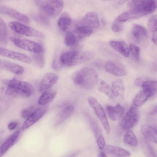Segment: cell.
<instances>
[{"instance_id":"d6a6232c","label":"cell","mask_w":157,"mask_h":157,"mask_svg":"<svg viewBox=\"0 0 157 157\" xmlns=\"http://www.w3.org/2000/svg\"><path fill=\"white\" fill-rule=\"evenodd\" d=\"M8 31L6 25L0 17V43L5 44L8 40Z\"/></svg>"},{"instance_id":"7dc6e473","label":"cell","mask_w":157,"mask_h":157,"mask_svg":"<svg viewBox=\"0 0 157 157\" xmlns=\"http://www.w3.org/2000/svg\"><path fill=\"white\" fill-rule=\"evenodd\" d=\"M157 113V106L156 105L155 107L154 108L152 111L150 113V114L151 115H154L155 114H156Z\"/></svg>"},{"instance_id":"d6986e66","label":"cell","mask_w":157,"mask_h":157,"mask_svg":"<svg viewBox=\"0 0 157 157\" xmlns=\"http://www.w3.org/2000/svg\"><path fill=\"white\" fill-rule=\"evenodd\" d=\"M0 69L17 74H21L24 72L23 67L19 65L2 59H0Z\"/></svg>"},{"instance_id":"30bf717a","label":"cell","mask_w":157,"mask_h":157,"mask_svg":"<svg viewBox=\"0 0 157 157\" xmlns=\"http://www.w3.org/2000/svg\"><path fill=\"white\" fill-rule=\"evenodd\" d=\"M46 110L45 106H39L27 118L23 124L22 130H26L38 121L44 115Z\"/></svg>"},{"instance_id":"9a60e30c","label":"cell","mask_w":157,"mask_h":157,"mask_svg":"<svg viewBox=\"0 0 157 157\" xmlns=\"http://www.w3.org/2000/svg\"><path fill=\"white\" fill-rule=\"evenodd\" d=\"M107 112L109 118L113 121H116L121 118L125 112L124 108L119 104L115 106L107 105Z\"/></svg>"},{"instance_id":"60d3db41","label":"cell","mask_w":157,"mask_h":157,"mask_svg":"<svg viewBox=\"0 0 157 157\" xmlns=\"http://www.w3.org/2000/svg\"><path fill=\"white\" fill-rule=\"evenodd\" d=\"M130 19L129 14L128 12H124L120 15L116 20L117 21L122 23Z\"/></svg>"},{"instance_id":"f6af8a7d","label":"cell","mask_w":157,"mask_h":157,"mask_svg":"<svg viewBox=\"0 0 157 157\" xmlns=\"http://www.w3.org/2000/svg\"><path fill=\"white\" fill-rule=\"evenodd\" d=\"M152 40L154 43L157 45V34H153L152 37Z\"/></svg>"},{"instance_id":"ba28073f","label":"cell","mask_w":157,"mask_h":157,"mask_svg":"<svg viewBox=\"0 0 157 157\" xmlns=\"http://www.w3.org/2000/svg\"><path fill=\"white\" fill-rule=\"evenodd\" d=\"M63 6V0H46L41 7L42 11L47 16L55 17L59 14Z\"/></svg>"},{"instance_id":"8992f818","label":"cell","mask_w":157,"mask_h":157,"mask_svg":"<svg viewBox=\"0 0 157 157\" xmlns=\"http://www.w3.org/2000/svg\"><path fill=\"white\" fill-rule=\"evenodd\" d=\"M9 27L15 32L28 36L44 38V35L41 32L20 23L15 21L9 23Z\"/></svg>"},{"instance_id":"681fc988","label":"cell","mask_w":157,"mask_h":157,"mask_svg":"<svg viewBox=\"0 0 157 157\" xmlns=\"http://www.w3.org/2000/svg\"><path fill=\"white\" fill-rule=\"evenodd\" d=\"M104 1H115V0H102Z\"/></svg>"},{"instance_id":"e575fe53","label":"cell","mask_w":157,"mask_h":157,"mask_svg":"<svg viewBox=\"0 0 157 157\" xmlns=\"http://www.w3.org/2000/svg\"><path fill=\"white\" fill-rule=\"evenodd\" d=\"M78 40L73 32L69 31L65 34L64 43L66 46L69 47L73 46L76 44Z\"/></svg>"},{"instance_id":"ab89813d","label":"cell","mask_w":157,"mask_h":157,"mask_svg":"<svg viewBox=\"0 0 157 157\" xmlns=\"http://www.w3.org/2000/svg\"><path fill=\"white\" fill-rule=\"evenodd\" d=\"M123 28L122 23L117 21L116 20L113 22L111 26L112 31L115 33L121 31L123 29Z\"/></svg>"},{"instance_id":"484cf974","label":"cell","mask_w":157,"mask_h":157,"mask_svg":"<svg viewBox=\"0 0 157 157\" xmlns=\"http://www.w3.org/2000/svg\"><path fill=\"white\" fill-rule=\"evenodd\" d=\"M150 92L143 90L138 93L134 98L133 100V105L138 107L142 105L148 98L152 96Z\"/></svg>"},{"instance_id":"f35d334b","label":"cell","mask_w":157,"mask_h":157,"mask_svg":"<svg viewBox=\"0 0 157 157\" xmlns=\"http://www.w3.org/2000/svg\"><path fill=\"white\" fill-rule=\"evenodd\" d=\"M39 106L32 105L23 109L21 113V116L23 118H27Z\"/></svg>"},{"instance_id":"7c38bea8","label":"cell","mask_w":157,"mask_h":157,"mask_svg":"<svg viewBox=\"0 0 157 157\" xmlns=\"http://www.w3.org/2000/svg\"><path fill=\"white\" fill-rule=\"evenodd\" d=\"M0 13L11 17L21 22L28 23L29 19L26 15L10 7L0 6Z\"/></svg>"},{"instance_id":"d4e9b609","label":"cell","mask_w":157,"mask_h":157,"mask_svg":"<svg viewBox=\"0 0 157 157\" xmlns=\"http://www.w3.org/2000/svg\"><path fill=\"white\" fill-rule=\"evenodd\" d=\"M74 110L72 105H69L63 109L57 116L55 125L57 126L63 122L72 113Z\"/></svg>"},{"instance_id":"52a82bcc","label":"cell","mask_w":157,"mask_h":157,"mask_svg":"<svg viewBox=\"0 0 157 157\" xmlns=\"http://www.w3.org/2000/svg\"><path fill=\"white\" fill-rule=\"evenodd\" d=\"M10 40L16 46L22 49L35 53L44 51L43 47L34 41L14 37H10Z\"/></svg>"},{"instance_id":"8d00e7d4","label":"cell","mask_w":157,"mask_h":157,"mask_svg":"<svg viewBox=\"0 0 157 157\" xmlns=\"http://www.w3.org/2000/svg\"><path fill=\"white\" fill-rule=\"evenodd\" d=\"M147 26L149 30L153 34H157V16L154 15L149 20Z\"/></svg>"},{"instance_id":"ac0fdd59","label":"cell","mask_w":157,"mask_h":157,"mask_svg":"<svg viewBox=\"0 0 157 157\" xmlns=\"http://www.w3.org/2000/svg\"><path fill=\"white\" fill-rule=\"evenodd\" d=\"M131 34L134 39L139 43L146 38L147 36V32L145 29L137 24L132 25Z\"/></svg>"},{"instance_id":"5bb4252c","label":"cell","mask_w":157,"mask_h":157,"mask_svg":"<svg viewBox=\"0 0 157 157\" xmlns=\"http://www.w3.org/2000/svg\"><path fill=\"white\" fill-rule=\"evenodd\" d=\"M58 76L54 73H48L42 78L40 82L39 90L40 91L49 89L54 85L58 80Z\"/></svg>"},{"instance_id":"44dd1931","label":"cell","mask_w":157,"mask_h":157,"mask_svg":"<svg viewBox=\"0 0 157 157\" xmlns=\"http://www.w3.org/2000/svg\"><path fill=\"white\" fill-rule=\"evenodd\" d=\"M102 149L105 153L119 156L126 157L131 155V153L128 151L119 147L112 145H105Z\"/></svg>"},{"instance_id":"e0dca14e","label":"cell","mask_w":157,"mask_h":157,"mask_svg":"<svg viewBox=\"0 0 157 157\" xmlns=\"http://www.w3.org/2000/svg\"><path fill=\"white\" fill-rule=\"evenodd\" d=\"M141 131L143 135L146 139L156 143L157 132L156 127L151 125L144 124L141 125Z\"/></svg>"},{"instance_id":"bcb514c9","label":"cell","mask_w":157,"mask_h":157,"mask_svg":"<svg viewBox=\"0 0 157 157\" xmlns=\"http://www.w3.org/2000/svg\"><path fill=\"white\" fill-rule=\"evenodd\" d=\"M4 91V89L3 87H2L0 88V103L2 99Z\"/></svg>"},{"instance_id":"5b68a950","label":"cell","mask_w":157,"mask_h":157,"mask_svg":"<svg viewBox=\"0 0 157 157\" xmlns=\"http://www.w3.org/2000/svg\"><path fill=\"white\" fill-rule=\"evenodd\" d=\"M140 113L137 106H132L126 113L121 123V128L124 130L130 129L138 123Z\"/></svg>"},{"instance_id":"ffe728a7","label":"cell","mask_w":157,"mask_h":157,"mask_svg":"<svg viewBox=\"0 0 157 157\" xmlns=\"http://www.w3.org/2000/svg\"><path fill=\"white\" fill-rule=\"evenodd\" d=\"M89 121L93 131L97 144L100 149L102 150L105 146L104 139L101 131L95 122L91 118H89Z\"/></svg>"},{"instance_id":"7402d4cb","label":"cell","mask_w":157,"mask_h":157,"mask_svg":"<svg viewBox=\"0 0 157 157\" xmlns=\"http://www.w3.org/2000/svg\"><path fill=\"white\" fill-rule=\"evenodd\" d=\"M57 94V91L54 89H48L42 93L38 101L39 105H44L52 101Z\"/></svg>"},{"instance_id":"277c9868","label":"cell","mask_w":157,"mask_h":157,"mask_svg":"<svg viewBox=\"0 0 157 157\" xmlns=\"http://www.w3.org/2000/svg\"><path fill=\"white\" fill-rule=\"evenodd\" d=\"M90 105L93 109L107 133L110 132L109 124L104 110L100 104L94 98L89 96L87 99Z\"/></svg>"},{"instance_id":"cb8c5ba5","label":"cell","mask_w":157,"mask_h":157,"mask_svg":"<svg viewBox=\"0 0 157 157\" xmlns=\"http://www.w3.org/2000/svg\"><path fill=\"white\" fill-rule=\"evenodd\" d=\"M20 134V131H17L10 136L0 147V157L4 154L14 144Z\"/></svg>"},{"instance_id":"d590c367","label":"cell","mask_w":157,"mask_h":157,"mask_svg":"<svg viewBox=\"0 0 157 157\" xmlns=\"http://www.w3.org/2000/svg\"><path fill=\"white\" fill-rule=\"evenodd\" d=\"M129 48L133 60L136 62H138L140 51L139 48L135 44H130L129 45Z\"/></svg>"},{"instance_id":"b9f144b4","label":"cell","mask_w":157,"mask_h":157,"mask_svg":"<svg viewBox=\"0 0 157 157\" xmlns=\"http://www.w3.org/2000/svg\"><path fill=\"white\" fill-rule=\"evenodd\" d=\"M149 79L146 77H140L136 79L135 81V83L137 86H141L144 82Z\"/></svg>"},{"instance_id":"8fae6325","label":"cell","mask_w":157,"mask_h":157,"mask_svg":"<svg viewBox=\"0 0 157 157\" xmlns=\"http://www.w3.org/2000/svg\"><path fill=\"white\" fill-rule=\"evenodd\" d=\"M0 56L28 64H29L31 62V59L27 55L1 47H0Z\"/></svg>"},{"instance_id":"3957f363","label":"cell","mask_w":157,"mask_h":157,"mask_svg":"<svg viewBox=\"0 0 157 157\" xmlns=\"http://www.w3.org/2000/svg\"><path fill=\"white\" fill-rule=\"evenodd\" d=\"M98 78V74L94 70L85 67L78 72L74 78V82L78 86L89 89L96 84Z\"/></svg>"},{"instance_id":"f1b7e54d","label":"cell","mask_w":157,"mask_h":157,"mask_svg":"<svg viewBox=\"0 0 157 157\" xmlns=\"http://www.w3.org/2000/svg\"><path fill=\"white\" fill-rule=\"evenodd\" d=\"M112 86L115 97L123 96L124 92V87L121 80L117 79L113 81L112 82Z\"/></svg>"},{"instance_id":"74e56055","label":"cell","mask_w":157,"mask_h":157,"mask_svg":"<svg viewBox=\"0 0 157 157\" xmlns=\"http://www.w3.org/2000/svg\"><path fill=\"white\" fill-rule=\"evenodd\" d=\"M44 51L35 53L34 56V60L37 65L40 68L44 67Z\"/></svg>"},{"instance_id":"f546056e","label":"cell","mask_w":157,"mask_h":157,"mask_svg":"<svg viewBox=\"0 0 157 157\" xmlns=\"http://www.w3.org/2000/svg\"><path fill=\"white\" fill-rule=\"evenodd\" d=\"M124 141L126 144L129 146L136 147L138 144L137 139L131 130H127L124 137Z\"/></svg>"},{"instance_id":"4dcf8cb0","label":"cell","mask_w":157,"mask_h":157,"mask_svg":"<svg viewBox=\"0 0 157 157\" xmlns=\"http://www.w3.org/2000/svg\"><path fill=\"white\" fill-rule=\"evenodd\" d=\"M13 97L5 93L0 107V114L4 113L9 108L12 103L14 98Z\"/></svg>"},{"instance_id":"2e32d148","label":"cell","mask_w":157,"mask_h":157,"mask_svg":"<svg viewBox=\"0 0 157 157\" xmlns=\"http://www.w3.org/2000/svg\"><path fill=\"white\" fill-rule=\"evenodd\" d=\"M105 68L106 71L115 75L123 76L126 74V72L123 68L111 60H108L106 62Z\"/></svg>"},{"instance_id":"ee69618b","label":"cell","mask_w":157,"mask_h":157,"mask_svg":"<svg viewBox=\"0 0 157 157\" xmlns=\"http://www.w3.org/2000/svg\"><path fill=\"white\" fill-rule=\"evenodd\" d=\"M17 126V123L14 122H10L8 125V128L10 130H13L15 129Z\"/></svg>"},{"instance_id":"7bdbcfd3","label":"cell","mask_w":157,"mask_h":157,"mask_svg":"<svg viewBox=\"0 0 157 157\" xmlns=\"http://www.w3.org/2000/svg\"><path fill=\"white\" fill-rule=\"evenodd\" d=\"M60 63H61L60 60L59 62V61H58L57 60H54L52 62V68H53L54 69L56 70L60 69L61 67V66L60 64H60Z\"/></svg>"},{"instance_id":"836d02e7","label":"cell","mask_w":157,"mask_h":157,"mask_svg":"<svg viewBox=\"0 0 157 157\" xmlns=\"http://www.w3.org/2000/svg\"><path fill=\"white\" fill-rule=\"evenodd\" d=\"M157 82L149 79L144 82L141 87L143 90L147 91L151 93L152 95L156 92Z\"/></svg>"},{"instance_id":"6da1fadb","label":"cell","mask_w":157,"mask_h":157,"mask_svg":"<svg viewBox=\"0 0 157 157\" xmlns=\"http://www.w3.org/2000/svg\"><path fill=\"white\" fill-rule=\"evenodd\" d=\"M156 7V0H132L128 5L130 18L136 19L150 14Z\"/></svg>"},{"instance_id":"1f68e13d","label":"cell","mask_w":157,"mask_h":157,"mask_svg":"<svg viewBox=\"0 0 157 157\" xmlns=\"http://www.w3.org/2000/svg\"><path fill=\"white\" fill-rule=\"evenodd\" d=\"M98 90L104 93L110 98H113L115 97L111 87L107 83L102 81L99 84Z\"/></svg>"},{"instance_id":"83f0119b","label":"cell","mask_w":157,"mask_h":157,"mask_svg":"<svg viewBox=\"0 0 157 157\" xmlns=\"http://www.w3.org/2000/svg\"><path fill=\"white\" fill-rule=\"evenodd\" d=\"M71 21V19L69 15L67 13H63L58 19V27L62 31H65L70 26Z\"/></svg>"},{"instance_id":"9c48e42d","label":"cell","mask_w":157,"mask_h":157,"mask_svg":"<svg viewBox=\"0 0 157 157\" xmlns=\"http://www.w3.org/2000/svg\"><path fill=\"white\" fill-rule=\"evenodd\" d=\"M3 82L8 86L21 90L31 96L34 92L33 86L29 83L21 81L14 78L10 80H4Z\"/></svg>"},{"instance_id":"c3c4849f","label":"cell","mask_w":157,"mask_h":157,"mask_svg":"<svg viewBox=\"0 0 157 157\" xmlns=\"http://www.w3.org/2000/svg\"><path fill=\"white\" fill-rule=\"evenodd\" d=\"M98 156L106 157L107 156L105 152H101L99 153Z\"/></svg>"},{"instance_id":"603a6c76","label":"cell","mask_w":157,"mask_h":157,"mask_svg":"<svg viewBox=\"0 0 157 157\" xmlns=\"http://www.w3.org/2000/svg\"><path fill=\"white\" fill-rule=\"evenodd\" d=\"M110 45L115 50L124 56L128 57L129 51L126 43L122 41L111 40L109 42Z\"/></svg>"},{"instance_id":"7a4b0ae2","label":"cell","mask_w":157,"mask_h":157,"mask_svg":"<svg viewBox=\"0 0 157 157\" xmlns=\"http://www.w3.org/2000/svg\"><path fill=\"white\" fill-rule=\"evenodd\" d=\"M95 53L92 51L74 50L62 54L60 57L62 64L68 67L78 65L93 59Z\"/></svg>"},{"instance_id":"4316f807","label":"cell","mask_w":157,"mask_h":157,"mask_svg":"<svg viewBox=\"0 0 157 157\" xmlns=\"http://www.w3.org/2000/svg\"><path fill=\"white\" fill-rule=\"evenodd\" d=\"M93 32V29L90 28L83 26H79L76 28L73 33L78 40L89 36Z\"/></svg>"},{"instance_id":"4fadbf2b","label":"cell","mask_w":157,"mask_h":157,"mask_svg":"<svg viewBox=\"0 0 157 157\" xmlns=\"http://www.w3.org/2000/svg\"><path fill=\"white\" fill-rule=\"evenodd\" d=\"M79 26L87 27L92 29L98 28L99 21L97 14L93 12L87 13L82 19Z\"/></svg>"}]
</instances>
